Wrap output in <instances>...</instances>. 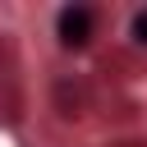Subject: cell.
I'll list each match as a JSON object with an SVG mask.
<instances>
[{
	"label": "cell",
	"mask_w": 147,
	"mask_h": 147,
	"mask_svg": "<svg viewBox=\"0 0 147 147\" xmlns=\"http://www.w3.org/2000/svg\"><path fill=\"white\" fill-rule=\"evenodd\" d=\"M92 23H96V14H92L87 5H64V9L55 14V32H60L64 46H83V41L92 37Z\"/></svg>",
	"instance_id": "cell-1"
},
{
	"label": "cell",
	"mask_w": 147,
	"mask_h": 147,
	"mask_svg": "<svg viewBox=\"0 0 147 147\" xmlns=\"http://www.w3.org/2000/svg\"><path fill=\"white\" fill-rule=\"evenodd\" d=\"M133 41H142V46H147V9H138V14H133Z\"/></svg>",
	"instance_id": "cell-2"
}]
</instances>
